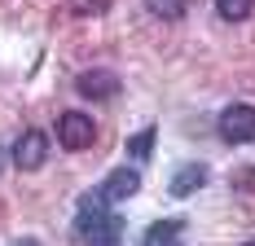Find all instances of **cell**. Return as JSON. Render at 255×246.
<instances>
[{
	"mask_svg": "<svg viewBox=\"0 0 255 246\" xmlns=\"http://www.w3.org/2000/svg\"><path fill=\"white\" fill-rule=\"evenodd\" d=\"M75 233H79L88 246H119V238H124V220H119V211H115V207L93 189V194L79 198Z\"/></svg>",
	"mask_w": 255,
	"mask_h": 246,
	"instance_id": "cell-1",
	"label": "cell"
},
{
	"mask_svg": "<svg viewBox=\"0 0 255 246\" xmlns=\"http://www.w3.org/2000/svg\"><path fill=\"white\" fill-rule=\"evenodd\" d=\"M97 141V127L88 115H79V110H66V115H57V145L62 149H88Z\"/></svg>",
	"mask_w": 255,
	"mask_h": 246,
	"instance_id": "cell-2",
	"label": "cell"
},
{
	"mask_svg": "<svg viewBox=\"0 0 255 246\" xmlns=\"http://www.w3.org/2000/svg\"><path fill=\"white\" fill-rule=\"evenodd\" d=\"M220 136L229 141V145H247L255 141V106H225L220 110Z\"/></svg>",
	"mask_w": 255,
	"mask_h": 246,
	"instance_id": "cell-3",
	"label": "cell"
},
{
	"mask_svg": "<svg viewBox=\"0 0 255 246\" xmlns=\"http://www.w3.org/2000/svg\"><path fill=\"white\" fill-rule=\"evenodd\" d=\"M75 93H79V97H88V101H110V97L124 93V84H119V75H115V71L93 66V71H84L75 79Z\"/></svg>",
	"mask_w": 255,
	"mask_h": 246,
	"instance_id": "cell-4",
	"label": "cell"
},
{
	"mask_svg": "<svg viewBox=\"0 0 255 246\" xmlns=\"http://www.w3.org/2000/svg\"><path fill=\"white\" fill-rule=\"evenodd\" d=\"M49 158V136L44 132H22L18 145H13V167L18 172H40Z\"/></svg>",
	"mask_w": 255,
	"mask_h": 246,
	"instance_id": "cell-5",
	"label": "cell"
},
{
	"mask_svg": "<svg viewBox=\"0 0 255 246\" xmlns=\"http://www.w3.org/2000/svg\"><path fill=\"white\" fill-rule=\"evenodd\" d=\"M136 189H141V172L124 163V167H115V172L102 180V189H97V194H102L110 207H119V202H128V198L136 194Z\"/></svg>",
	"mask_w": 255,
	"mask_h": 246,
	"instance_id": "cell-6",
	"label": "cell"
},
{
	"mask_svg": "<svg viewBox=\"0 0 255 246\" xmlns=\"http://www.w3.org/2000/svg\"><path fill=\"white\" fill-rule=\"evenodd\" d=\"M207 185V167L203 163H180L176 176H172V185H167V194L172 198H189V194H198Z\"/></svg>",
	"mask_w": 255,
	"mask_h": 246,
	"instance_id": "cell-7",
	"label": "cell"
},
{
	"mask_svg": "<svg viewBox=\"0 0 255 246\" xmlns=\"http://www.w3.org/2000/svg\"><path fill=\"white\" fill-rule=\"evenodd\" d=\"M180 233H185V220H158L145 229L141 246H180Z\"/></svg>",
	"mask_w": 255,
	"mask_h": 246,
	"instance_id": "cell-8",
	"label": "cell"
},
{
	"mask_svg": "<svg viewBox=\"0 0 255 246\" xmlns=\"http://www.w3.org/2000/svg\"><path fill=\"white\" fill-rule=\"evenodd\" d=\"M145 9L154 18H163V22H180L185 9H189V0H145Z\"/></svg>",
	"mask_w": 255,
	"mask_h": 246,
	"instance_id": "cell-9",
	"label": "cell"
},
{
	"mask_svg": "<svg viewBox=\"0 0 255 246\" xmlns=\"http://www.w3.org/2000/svg\"><path fill=\"white\" fill-rule=\"evenodd\" d=\"M154 149V127H141L132 141H128V163H145Z\"/></svg>",
	"mask_w": 255,
	"mask_h": 246,
	"instance_id": "cell-10",
	"label": "cell"
},
{
	"mask_svg": "<svg viewBox=\"0 0 255 246\" xmlns=\"http://www.w3.org/2000/svg\"><path fill=\"white\" fill-rule=\"evenodd\" d=\"M255 0H216V13L225 18V22H242V18H251Z\"/></svg>",
	"mask_w": 255,
	"mask_h": 246,
	"instance_id": "cell-11",
	"label": "cell"
},
{
	"mask_svg": "<svg viewBox=\"0 0 255 246\" xmlns=\"http://www.w3.org/2000/svg\"><path fill=\"white\" fill-rule=\"evenodd\" d=\"M71 9H75V13H106L110 0H71Z\"/></svg>",
	"mask_w": 255,
	"mask_h": 246,
	"instance_id": "cell-12",
	"label": "cell"
},
{
	"mask_svg": "<svg viewBox=\"0 0 255 246\" xmlns=\"http://www.w3.org/2000/svg\"><path fill=\"white\" fill-rule=\"evenodd\" d=\"M13 246H40V242H13Z\"/></svg>",
	"mask_w": 255,
	"mask_h": 246,
	"instance_id": "cell-13",
	"label": "cell"
},
{
	"mask_svg": "<svg viewBox=\"0 0 255 246\" xmlns=\"http://www.w3.org/2000/svg\"><path fill=\"white\" fill-rule=\"evenodd\" d=\"M247 246H255V242H247Z\"/></svg>",
	"mask_w": 255,
	"mask_h": 246,
	"instance_id": "cell-14",
	"label": "cell"
}]
</instances>
